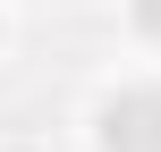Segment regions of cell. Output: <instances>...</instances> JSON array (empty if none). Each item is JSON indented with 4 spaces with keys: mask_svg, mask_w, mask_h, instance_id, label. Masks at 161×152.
<instances>
[{
    "mask_svg": "<svg viewBox=\"0 0 161 152\" xmlns=\"http://www.w3.org/2000/svg\"><path fill=\"white\" fill-rule=\"evenodd\" d=\"M110 118H127V144L136 152H161V102H127V110H110Z\"/></svg>",
    "mask_w": 161,
    "mask_h": 152,
    "instance_id": "cell-1",
    "label": "cell"
}]
</instances>
